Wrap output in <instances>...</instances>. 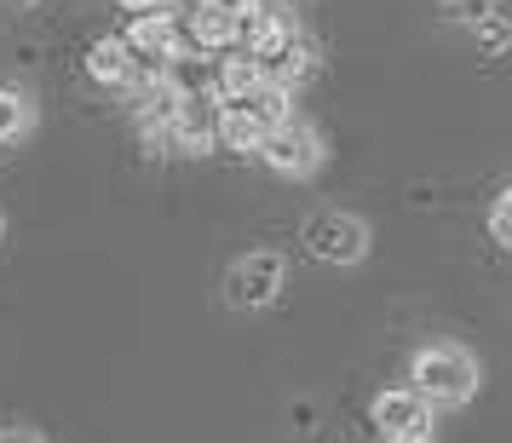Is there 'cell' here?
Returning <instances> with one entry per match:
<instances>
[{
  "label": "cell",
  "mask_w": 512,
  "mask_h": 443,
  "mask_svg": "<svg viewBox=\"0 0 512 443\" xmlns=\"http://www.w3.org/2000/svg\"><path fill=\"white\" fill-rule=\"evenodd\" d=\"M6 6H12V12H35V6H41V0H6Z\"/></svg>",
  "instance_id": "ac0fdd59"
},
{
  "label": "cell",
  "mask_w": 512,
  "mask_h": 443,
  "mask_svg": "<svg viewBox=\"0 0 512 443\" xmlns=\"http://www.w3.org/2000/svg\"><path fill=\"white\" fill-rule=\"evenodd\" d=\"M121 12H162L167 0H116Z\"/></svg>",
  "instance_id": "e0dca14e"
},
{
  "label": "cell",
  "mask_w": 512,
  "mask_h": 443,
  "mask_svg": "<svg viewBox=\"0 0 512 443\" xmlns=\"http://www.w3.org/2000/svg\"><path fill=\"white\" fill-rule=\"evenodd\" d=\"M282 288H288V259L277 248H248L225 271V305L231 311H265V305L282 300Z\"/></svg>",
  "instance_id": "3957f363"
},
{
  "label": "cell",
  "mask_w": 512,
  "mask_h": 443,
  "mask_svg": "<svg viewBox=\"0 0 512 443\" xmlns=\"http://www.w3.org/2000/svg\"><path fill=\"white\" fill-rule=\"evenodd\" d=\"M489 236L501 242V254H512V185L489 202Z\"/></svg>",
  "instance_id": "9a60e30c"
},
{
  "label": "cell",
  "mask_w": 512,
  "mask_h": 443,
  "mask_svg": "<svg viewBox=\"0 0 512 443\" xmlns=\"http://www.w3.org/2000/svg\"><path fill=\"white\" fill-rule=\"evenodd\" d=\"M369 420L386 443L392 438H426V432H432V403H426L415 386H392V392H380L369 403Z\"/></svg>",
  "instance_id": "8992f818"
},
{
  "label": "cell",
  "mask_w": 512,
  "mask_h": 443,
  "mask_svg": "<svg viewBox=\"0 0 512 443\" xmlns=\"http://www.w3.org/2000/svg\"><path fill=\"white\" fill-rule=\"evenodd\" d=\"M127 47L139 52L150 70H179V58L190 52V41H185V24L173 18V12H133V24H127V35H121Z\"/></svg>",
  "instance_id": "5b68a950"
},
{
  "label": "cell",
  "mask_w": 512,
  "mask_h": 443,
  "mask_svg": "<svg viewBox=\"0 0 512 443\" xmlns=\"http://www.w3.org/2000/svg\"><path fill=\"white\" fill-rule=\"evenodd\" d=\"M472 41H478V58H501V52L512 47V18L495 6L489 18H478V24H472Z\"/></svg>",
  "instance_id": "4fadbf2b"
},
{
  "label": "cell",
  "mask_w": 512,
  "mask_h": 443,
  "mask_svg": "<svg viewBox=\"0 0 512 443\" xmlns=\"http://www.w3.org/2000/svg\"><path fill=\"white\" fill-rule=\"evenodd\" d=\"M501 0H438V18L443 24H455V29H472L478 18H489Z\"/></svg>",
  "instance_id": "5bb4252c"
},
{
  "label": "cell",
  "mask_w": 512,
  "mask_h": 443,
  "mask_svg": "<svg viewBox=\"0 0 512 443\" xmlns=\"http://www.w3.org/2000/svg\"><path fill=\"white\" fill-rule=\"evenodd\" d=\"M0 443H47L35 426H0Z\"/></svg>",
  "instance_id": "2e32d148"
},
{
  "label": "cell",
  "mask_w": 512,
  "mask_h": 443,
  "mask_svg": "<svg viewBox=\"0 0 512 443\" xmlns=\"http://www.w3.org/2000/svg\"><path fill=\"white\" fill-rule=\"evenodd\" d=\"M305 254L317 259V265H334V271H351V265H363L369 259V225L357 219V213H340V208H323L305 219Z\"/></svg>",
  "instance_id": "7a4b0ae2"
},
{
  "label": "cell",
  "mask_w": 512,
  "mask_h": 443,
  "mask_svg": "<svg viewBox=\"0 0 512 443\" xmlns=\"http://www.w3.org/2000/svg\"><path fill=\"white\" fill-rule=\"evenodd\" d=\"M87 75H93L98 87H110V93H133L144 75V58L121 35H98L93 47H87Z\"/></svg>",
  "instance_id": "ba28073f"
},
{
  "label": "cell",
  "mask_w": 512,
  "mask_h": 443,
  "mask_svg": "<svg viewBox=\"0 0 512 443\" xmlns=\"http://www.w3.org/2000/svg\"><path fill=\"white\" fill-rule=\"evenodd\" d=\"M35 133V98L24 87H0V150Z\"/></svg>",
  "instance_id": "7c38bea8"
},
{
  "label": "cell",
  "mask_w": 512,
  "mask_h": 443,
  "mask_svg": "<svg viewBox=\"0 0 512 443\" xmlns=\"http://www.w3.org/2000/svg\"><path fill=\"white\" fill-rule=\"evenodd\" d=\"M0 248H6V213H0Z\"/></svg>",
  "instance_id": "ffe728a7"
},
{
  "label": "cell",
  "mask_w": 512,
  "mask_h": 443,
  "mask_svg": "<svg viewBox=\"0 0 512 443\" xmlns=\"http://www.w3.org/2000/svg\"><path fill=\"white\" fill-rule=\"evenodd\" d=\"M190 6H225V0H190Z\"/></svg>",
  "instance_id": "44dd1931"
},
{
  "label": "cell",
  "mask_w": 512,
  "mask_h": 443,
  "mask_svg": "<svg viewBox=\"0 0 512 443\" xmlns=\"http://www.w3.org/2000/svg\"><path fill=\"white\" fill-rule=\"evenodd\" d=\"M162 150H173V156H208V150H219L213 104L202 93H190L185 104L173 110V121H167V133H162Z\"/></svg>",
  "instance_id": "52a82bcc"
},
{
  "label": "cell",
  "mask_w": 512,
  "mask_h": 443,
  "mask_svg": "<svg viewBox=\"0 0 512 443\" xmlns=\"http://www.w3.org/2000/svg\"><path fill=\"white\" fill-rule=\"evenodd\" d=\"M409 386H415L432 409H461L478 397L484 386V369H478V357L455 340H432V346H420L409 357Z\"/></svg>",
  "instance_id": "6da1fadb"
},
{
  "label": "cell",
  "mask_w": 512,
  "mask_h": 443,
  "mask_svg": "<svg viewBox=\"0 0 512 443\" xmlns=\"http://www.w3.org/2000/svg\"><path fill=\"white\" fill-rule=\"evenodd\" d=\"M213 133H219V144H225V150L254 156L259 144H265V133H271V121L259 116V104L236 98V104H219V110H213Z\"/></svg>",
  "instance_id": "9c48e42d"
},
{
  "label": "cell",
  "mask_w": 512,
  "mask_h": 443,
  "mask_svg": "<svg viewBox=\"0 0 512 443\" xmlns=\"http://www.w3.org/2000/svg\"><path fill=\"white\" fill-rule=\"evenodd\" d=\"M254 156L271 167L277 179H311V173L323 167V133H317L311 121L288 116V121H277V127L265 133V144H259Z\"/></svg>",
  "instance_id": "277c9868"
},
{
  "label": "cell",
  "mask_w": 512,
  "mask_h": 443,
  "mask_svg": "<svg viewBox=\"0 0 512 443\" xmlns=\"http://www.w3.org/2000/svg\"><path fill=\"white\" fill-rule=\"evenodd\" d=\"M392 443H432V432H426V438H392Z\"/></svg>",
  "instance_id": "d6986e66"
},
{
  "label": "cell",
  "mask_w": 512,
  "mask_h": 443,
  "mask_svg": "<svg viewBox=\"0 0 512 443\" xmlns=\"http://www.w3.org/2000/svg\"><path fill=\"white\" fill-rule=\"evenodd\" d=\"M265 75H271L277 87H288V93H294V87H305V81L317 75V47H311L305 35H294L277 58H265Z\"/></svg>",
  "instance_id": "8fae6325"
},
{
  "label": "cell",
  "mask_w": 512,
  "mask_h": 443,
  "mask_svg": "<svg viewBox=\"0 0 512 443\" xmlns=\"http://www.w3.org/2000/svg\"><path fill=\"white\" fill-rule=\"evenodd\" d=\"M185 41L190 52H202V58H219V52L236 47V12L231 6H196L185 24Z\"/></svg>",
  "instance_id": "30bf717a"
}]
</instances>
